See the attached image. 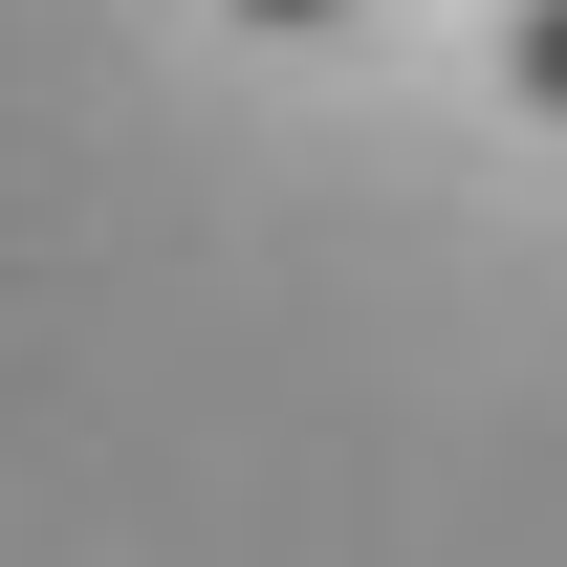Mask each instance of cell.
<instances>
[{"mask_svg": "<svg viewBox=\"0 0 567 567\" xmlns=\"http://www.w3.org/2000/svg\"><path fill=\"white\" fill-rule=\"evenodd\" d=\"M502 87H524V110H567V0H524V22H502Z\"/></svg>", "mask_w": 567, "mask_h": 567, "instance_id": "cell-1", "label": "cell"}, {"mask_svg": "<svg viewBox=\"0 0 567 567\" xmlns=\"http://www.w3.org/2000/svg\"><path fill=\"white\" fill-rule=\"evenodd\" d=\"M240 22H350V0H240Z\"/></svg>", "mask_w": 567, "mask_h": 567, "instance_id": "cell-2", "label": "cell"}]
</instances>
